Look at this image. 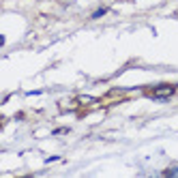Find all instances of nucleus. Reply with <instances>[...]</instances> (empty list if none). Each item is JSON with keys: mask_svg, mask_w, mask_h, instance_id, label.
<instances>
[{"mask_svg": "<svg viewBox=\"0 0 178 178\" xmlns=\"http://www.w3.org/2000/svg\"><path fill=\"white\" fill-rule=\"evenodd\" d=\"M176 92V86L174 84H161V86H155V90H148L146 95L155 97V99H167Z\"/></svg>", "mask_w": 178, "mask_h": 178, "instance_id": "1", "label": "nucleus"}, {"mask_svg": "<svg viewBox=\"0 0 178 178\" xmlns=\"http://www.w3.org/2000/svg\"><path fill=\"white\" fill-rule=\"evenodd\" d=\"M107 13V7H101V9H97L95 13H92V20H97V17H101V15H105Z\"/></svg>", "mask_w": 178, "mask_h": 178, "instance_id": "2", "label": "nucleus"}]
</instances>
